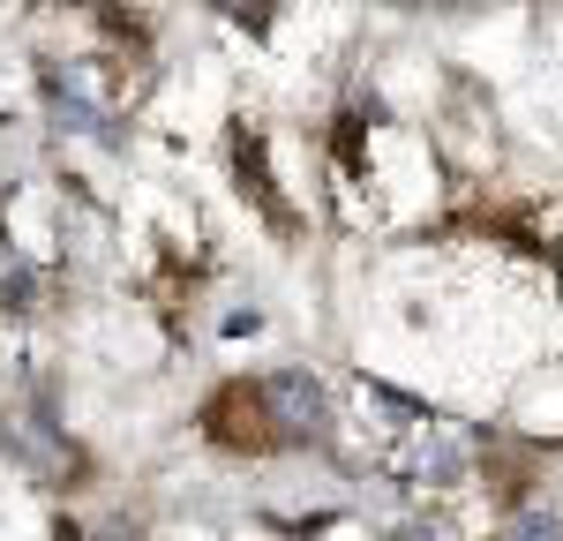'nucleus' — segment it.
<instances>
[{
    "label": "nucleus",
    "instance_id": "obj_1",
    "mask_svg": "<svg viewBox=\"0 0 563 541\" xmlns=\"http://www.w3.org/2000/svg\"><path fill=\"white\" fill-rule=\"evenodd\" d=\"M256 406L278 421L286 444H323V437H331V406H323V384H316L308 368H278V376H263Z\"/></svg>",
    "mask_w": 563,
    "mask_h": 541
},
{
    "label": "nucleus",
    "instance_id": "obj_2",
    "mask_svg": "<svg viewBox=\"0 0 563 541\" xmlns=\"http://www.w3.org/2000/svg\"><path fill=\"white\" fill-rule=\"evenodd\" d=\"M45 106H53V121L60 129H76V135H98V143H113V121H106V106L84 90V76H45Z\"/></svg>",
    "mask_w": 563,
    "mask_h": 541
},
{
    "label": "nucleus",
    "instance_id": "obj_3",
    "mask_svg": "<svg viewBox=\"0 0 563 541\" xmlns=\"http://www.w3.org/2000/svg\"><path fill=\"white\" fill-rule=\"evenodd\" d=\"M504 541H563V519L556 511H526V519L504 527Z\"/></svg>",
    "mask_w": 563,
    "mask_h": 541
},
{
    "label": "nucleus",
    "instance_id": "obj_4",
    "mask_svg": "<svg viewBox=\"0 0 563 541\" xmlns=\"http://www.w3.org/2000/svg\"><path fill=\"white\" fill-rule=\"evenodd\" d=\"M23 286H31V270H23V256H15V241L0 233V294H8V301H23Z\"/></svg>",
    "mask_w": 563,
    "mask_h": 541
},
{
    "label": "nucleus",
    "instance_id": "obj_5",
    "mask_svg": "<svg viewBox=\"0 0 563 541\" xmlns=\"http://www.w3.org/2000/svg\"><path fill=\"white\" fill-rule=\"evenodd\" d=\"M225 8H233V15H249V8H256V0H225Z\"/></svg>",
    "mask_w": 563,
    "mask_h": 541
}]
</instances>
